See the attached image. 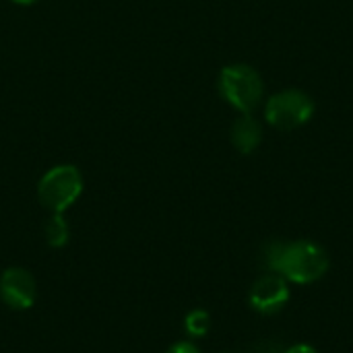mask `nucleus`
I'll list each match as a JSON object with an SVG mask.
<instances>
[{
  "mask_svg": "<svg viewBox=\"0 0 353 353\" xmlns=\"http://www.w3.org/2000/svg\"><path fill=\"white\" fill-rule=\"evenodd\" d=\"M43 234H46L48 246H52V248H62V246L68 244L70 232H68V223H66V219L62 217V213H54V215L46 221Z\"/></svg>",
  "mask_w": 353,
  "mask_h": 353,
  "instance_id": "8",
  "label": "nucleus"
},
{
  "mask_svg": "<svg viewBox=\"0 0 353 353\" xmlns=\"http://www.w3.org/2000/svg\"><path fill=\"white\" fill-rule=\"evenodd\" d=\"M263 263L267 271H273L285 281L298 285L316 283L327 275L331 265L327 250L310 240L269 242L263 250Z\"/></svg>",
  "mask_w": 353,
  "mask_h": 353,
  "instance_id": "1",
  "label": "nucleus"
},
{
  "mask_svg": "<svg viewBox=\"0 0 353 353\" xmlns=\"http://www.w3.org/2000/svg\"><path fill=\"white\" fill-rule=\"evenodd\" d=\"M184 329L190 337H205L211 329V316L207 310H192L188 312V316L184 319Z\"/></svg>",
  "mask_w": 353,
  "mask_h": 353,
  "instance_id": "9",
  "label": "nucleus"
},
{
  "mask_svg": "<svg viewBox=\"0 0 353 353\" xmlns=\"http://www.w3.org/2000/svg\"><path fill=\"white\" fill-rule=\"evenodd\" d=\"M168 353H201V350L190 341H178L168 350Z\"/></svg>",
  "mask_w": 353,
  "mask_h": 353,
  "instance_id": "11",
  "label": "nucleus"
},
{
  "mask_svg": "<svg viewBox=\"0 0 353 353\" xmlns=\"http://www.w3.org/2000/svg\"><path fill=\"white\" fill-rule=\"evenodd\" d=\"M292 294H290V285L288 281L269 271L265 275H261L248 292V302L252 306V310L261 312V314H277L285 308V304L290 302Z\"/></svg>",
  "mask_w": 353,
  "mask_h": 353,
  "instance_id": "5",
  "label": "nucleus"
},
{
  "mask_svg": "<svg viewBox=\"0 0 353 353\" xmlns=\"http://www.w3.org/2000/svg\"><path fill=\"white\" fill-rule=\"evenodd\" d=\"M0 300L10 310H27L35 302V279L27 269L10 267L0 275Z\"/></svg>",
  "mask_w": 353,
  "mask_h": 353,
  "instance_id": "6",
  "label": "nucleus"
},
{
  "mask_svg": "<svg viewBox=\"0 0 353 353\" xmlns=\"http://www.w3.org/2000/svg\"><path fill=\"white\" fill-rule=\"evenodd\" d=\"M83 192V176L74 165H56L37 184L39 203L52 213H64Z\"/></svg>",
  "mask_w": 353,
  "mask_h": 353,
  "instance_id": "3",
  "label": "nucleus"
},
{
  "mask_svg": "<svg viewBox=\"0 0 353 353\" xmlns=\"http://www.w3.org/2000/svg\"><path fill=\"white\" fill-rule=\"evenodd\" d=\"M314 114L310 95L298 89H285L275 93L265 108V116L271 126L279 130H294L304 126Z\"/></svg>",
  "mask_w": 353,
  "mask_h": 353,
  "instance_id": "4",
  "label": "nucleus"
},
{
  "mask_svg": "<svg viewBox=\"0 0 353 353\" xmlns=\"http://www.w3.org/2000/svg\"><path fill=\"white\" fill-rule=\"evenodd\" d=\"M283 352H285V350H283L279 343H273V341H261V343H254L248 353H283Z\"/></svg>",
  "mask_w": 353,
  "mask_h": 353,
  "instance_id": "10",
  "label": "nucleus"
},
{
  "mask_svg": "<svg viewBox=\"0 0 353 353\" xmlns=\"http://www.w3.org/2000/svg\"><path fill=\"white\" fill-rule=\"evenodd\" d=\"M283 353H319L312 345H308V343H296V345H292L290 350H285Z\"/></svg>",
  "mask_w": 353,
  "mask_h": 353,
  "instance_id": "12",
  "label": "nucleus"
},
{
  "mask_svg": "<svg viewBox=\"0 0 353 353\" xmlns=\"http://www.w3.org/2000/svg\"><path fill=\"white\" fill-rule=\"evenodd\" d=\"M219 91L223 99L242 114H250L263 99V79L248 64L225 66L219 74Z\"/></svg>",
  "mask_w": 353,
  "mask_h": 353,
  "instance_id": "2",
  "label": "nucleus"
},
{
  "mask_svg": "<svg viewBox=\"0 0 353 353\" xmlns=\"http://www.w3.org/2000/svg\"><path fill=\"white\" fill-rule=\"evenodd\" d=\"M12 2H14V4H25V6H27V4H33V2H37V0H12Z\"/></svg>",
  "mask_w": 353,
  "mask_h": 353,
  "instance_id": "13",
  "label": "nucleus"
},
{
  "mask_svg": "<svg viewBox=\"0 0 353 353\" xmlns=\"http://www.w3.org/2000/svg\"><path fill=\"white\" fill-rule=\"evenodd\" d=\"M263 141V128L261 124L250 116H240L232 126V143L240 153H252Z\"/></svg>",
  "mask_w": 353,
  "mask_h": 353,
  "instance_id": "7",
  "label": "nucleus"
}]
</instances>
